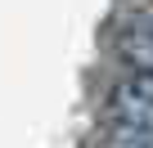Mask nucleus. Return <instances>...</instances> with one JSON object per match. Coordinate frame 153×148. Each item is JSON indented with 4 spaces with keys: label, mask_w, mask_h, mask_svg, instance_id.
I'll return each mask as SVG.
<instances>
[{
    "label": "nucleus",
    "mask_w": 153,
    "mask_h": 148,
    "mask_svg": "<svg viewBox=\"0 0 153 148\" xmlns=\"http://www.w3.org/2000/svg\"><path fill=\"white\" fill-rule=\"evenodd\" d=\"M108 117L122 126L153 130V72H131L108 90Z\"/></svg>",
    "instance_id": "f257e3e1"
},
{
    "label": "nucleus",
    "mask_w": 153,
    "mask_h": 148,
    "mask_svg": "<svg viewBox=\"0 0 153 148\" xmlns=\"http://www.w3.org/2000/svg\"><path fill=\"white\" fill-rule=\"evenodd\" d=\"M117 54L135 72H153V9H140L126 18V27L117 32Z\"/></svg>",
    "instance_id": "f03ea898"
},
{
    "label": "nucleus",
    "mask_w": 153,
    "mask_h": 148,
    "mask_svg": "<svg viewBox=\"0 0 153 148\" xmlns=\"http://www.w3.org/2000/svg\"><path fill=\"white\" fill-rule=\"evenodd\" d=\"M104 148H153V130H144V126H122V121H113V126L104 130Z\"/></svg>",
    "instance_id": "7ed1b4c3"
}]
</instances>
